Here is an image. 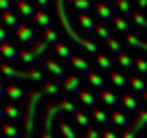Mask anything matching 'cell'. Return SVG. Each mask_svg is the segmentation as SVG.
<instances>
[{"mask_svg":"<svg viewBox=\"0 0 147 138\" xmlns=\"http://www.w3.org/2000/svg\"><path fill=\"white\" fill-rule=\"evenodd\" d=\"M43 97H46L43 88H30V93L26 95V110H24V121H22L24 136H32L37 132V121H39Z\"/></svg>","mask_w":147,"mask_h":138,"instance_id":"obj_1","label":"cell"},{"mask_svg":"<svg viewBox=\"0 0 147 138\" xmlns=\"http://www.w3.org/2000/svg\"><path fill=\"white\" fill-rule=\"evenodd\" d=\"M63 112H69V115H78L76 110V104H71L69 99H63V101H56V104H48L43 108V117H41V125H43V134L41 138H54V125H56V119H59Z\"/></svg>","mask_w":147,"mask_h":138,"instance_id":"obj_2","label":"cell"},{"mask_svg":"<svg viewBox=\"0 0 147 138\" xmlns=\"http://www.w3.org/2000/svg\"><path fill=\"white\" fill-rule=\"evenodd\" d=\"M54 5H56V13H59V19H61V26H63V30L67 32V35H69V37H71L76 43H78L80 48H84V50H87L89 54L100 56V48H97L95 43H93V41H89V39H82V37L78 35V32L74 30L71 19H69V15H67V0H54Z\"/></svg>","mask_w":147,"mask_h":138,"instance_id":"obj_3","label":"cell"},{"mask_svg":"<svg viewBox=\"0 0 147 138\" xmlns=\"http://www.w3.org/2000/svg\"><path fill=\"white\" fill-rule=\"evenodd\" d=\"M0 71L11 80H28V82H37V84H43V71L41 69H18V67H11L9 63H2L0 65Z\"/></svg>","mask_w":147,"mask_h":138,"instance_id":"obj_4","label":"cell"},{"mask_svg":"<svg viewBox=\"0 0 147 138\" xmlns=\"http://www.w3.org/2000/svg\"><path fill=\"white\" fill-rule=\"evenodd\" d=\"M48 52H50V43H48L46 39H39L37 43H32L30 50L20 52V58H22L26 65H32V67H35V63L39 58H43V56H48Z\"/></svg>","mask_w":147,"mask_h":138,"instance_id":"obj_5","label":"cell"},{"mask_svg":"<svg viewBox=\"0 0 147 138\" xmlns=\"http://www.w3.org/2000/svg\"><path fill=\"white\" fill-rule=\"evenodd\" d=\"M145 127H147V110H141L136 115V119H134V123L123 132L121 138H136V134H141Z\"/></svg>","mask_w":147,"mask_h":138,"instance_id":"obj_6","label":"cell"},{"mask_svg":"<svg viewBox=\"0 0 147 138\" xmlns=\"http://www.w3.org/2000/svg\"><path fill=\"white\" fill-rule=\"evenodd\" d=\"M15 37H18V41H20V43H24V46L37 43V39H35V30H32L30 26H20L18 30H15Z\"/></svg>","mask_w":147,"mask_h":138,"instance_id":"obj_7","label":"cell"},{"mask_svg":"<svg viewBox=\"0 0 147 138\" xmlns=\"http://www.w3.org/2000/svg\"><path fill=\"white\" fill-rule=\"evenodd\" d=\"M63 88H65L67 93H80V91H82V82H80L76 76L69 74L67 78L63 80Z\"/></svg>","mask_w":147,"mask_h":138,"instance_id":"obj_8","label":"cell"},{"mask_svg":"<svg viewBox=\"0 0 147 138\" xmlns=\"http://www.w3.org/2000/svg\"><path fill=\"white\" fill-rule=\"evenodd\" d=\"M7 88V97H9L11 101H22V99H26V95H24V91L20 86H15V84H9V86H5Z\"/></svg>","mask_w":147,"mask_h":138,"instance_id":"obj_9","label":"cell"},{"mask_svg":"<svg viewBox=\"0 0 147 138\" xmlns=\"http://www.w3.org/2000/svg\"><path fill=\"white\" fill-rule=\"evenodd\" d=\"M46 69H50V74H52V76H56V78H63V80L67 78V74H65V69L61 67L59 63H54L52 58H48V60H46Z\"/></svg>","mask_w":147,"mask_h":138,"instance_id":"obj_10","label":"cell"},{"mask_svg":"<svg viewBox=\"0 0 147 138\" xmlns=\"http://www.w3.org/2000/svg\"><path fill=\"white\" fill-rule=\"evenodd\" d=\"M0 54L5 56L7 60H15V58L20 56V52L15 50V48L11 46V43H2V46H0Z\"/></svg>","mask_w":147,"mask_h":138,"instance_id":"obj_11","label":"cell"},{"mask_svg":"<svg viewBox=\"0 0 147 138\" xmlns=\"http://www.w3.org/2000/svg\"><path fill=\"white\" fill-rule=\"evenodd\" d=\"M78 24L84 28V30H89V32H95V28H97L95 22H93V19L89 17L87 13H80V15H78Z\"/></svg>","mask_w":147,"mask_h":138,"instance_id":"obj_12","label":"cell"},{"mask_svg":"<svg viewBox=\"0 0 147 138\" xmlns=\"http://www.w3.org/2000/svg\"><path fill=\"white\" fill-rule=\"evenodd\" d=\"M5 117H9L11 121H24V115L13 106V104H7L5 106Z\"/></svg>","mask_w":147,"mask_h":138,"instance_id":"obj_13","label":"cell"},{"mask_svg":"<svg viewBox=\"0 0 147 138\" xmlns=\"http://www.w3.org/2000/svg\"><path fill=\"white\" fill-rule=\"evenodd\" d=\"M95 11H97V15H100L102 19H106V22H110V19H115V15H113L110 7H108V5H104V2H100V5L95 7Z\"/></svg>","mask_w":147,"mask_h":138,"instance_id":"obj_14","label":"cell"},{"mask_svg":"<svg viewBox=\"0 0 147 138\" xmlns=\"http://www.w3.org/2000/svg\"><path fill=\"white\" fill-rule=\"evenodd\" d=\"M89 82H91V86L93 88H100V91H106V82H104V78H102L100 74H95V71H91L89 74Z\"/></svg>","mask_w":147,"mask_h":138,"instance_id":"obj_15","label":"cell"},{"mask_svg":"<svg viewBox=\"0 0 147 138\" xmlns=\"http://www.w3.org/2000/svg\"><path fill=\"white\" fill-rule=\"evenodd\" d=\"M0 17H2V24H5L7 28H13V30L20 28V22H18V17H15L13 13H2Z\"/></svg>","mask_w":147,"mask_h":138,"instance_id":"obj_16","label":"cell"},{"mask_svg":"<svg viewBox=\"0 0 147 138\" xmlns=\"http://www.w3.org/2000/svg\"><path fill=\"white\" fill-rule=\"evenodd\" d=\"M71 65H74V69H78V71H87V74H91V65H89L84 58H80V56H74Z\"/></svg>","mask_w":147,"mask_h":138,"instance_id":"obj_17","label":"cell"},{"mask_svg":"<svg viewBox=\"0 0 147 138\" xmlns=\"http://www.w3.org/2000/svg\"><path fill=\"white\" fill-rule=\"evenodd\" d=\"M18 11H20V13H22L24 15V17H35V15H37V11H32V7L30 5H28V2H26V0H22V2H18Z\"/></svg>","mask_w":147,"mask_h":138,"instance_id":"obj_18","label":"cell"},{"mask_svg":"<svg viewBox=\"0 0 147 138\" xmlns=\"http://www.w3.org/2000/svg\"><path fill=\"white\" fill-rule=\"evenodd\" d=\"M110 82L115 84L117 88H125V86H128V84H130V80H125V78H123V76H121V74H117V71H113V74H110Z\"/></svg>","mask_w":147,"mask_h":138,"instance_id":"obj_19","label":"cell"},{"mask_svg":"<svg viewBox=\"0 0 147 138\" xmlns=\"http://www.w3.org/2000/svg\"><path fill=\"white\" fill-rule=\"evenodd\" d=\"M125 41H128L132 48H136V50H145V52H147V41H141V39H136L132 32H130L128 37H125Z\"/></svg>","mask_w":147,"mask_h":138,"instance_id":"obj_20","label":"cell"},{"mask_svg":"<svg viewBox=\"0 0 147 138\" xmlns=\"http://www.w3.org/2000/svg\"><path fill=\"white\" fill-rule=\"evenodd\" d=\"M54 52H56V54H59L61 56V58H65V60H71L74 58V54H71V50H69V48L67 46H65V43H59V46H54Z\"/></svg>","mask_w":147,"mask_h":138,"instance_id":"obj_21","label":"cell"},{"mask_svg":"<svg viewBox=\"0 0 147 138\" xmlns=\"http://www.w3.org/2000/svg\"><path fill=\"white\" fill-rule=\"evenodd\" d=\"M113 22H115V28L121 32V35H125V37L130 35V26H128V22H125V17H115Z\"/></svg>","mask_w":147,"mask_h":138,"instance_id":"obj_22","label":"cell"},{"mask_svg":"<svg viewBox=\"0 0 147 138\" xmlns=\"http://www.w3.org/2000/svg\"><path fill=\"white\" fill-rule=\"evenodd\" d=\"M2 134H7L9 138H22L20 129L15 127V125H11V123H2Z\"/></svg>","mask_w":147,"mask_h":138,"instance_id":"obj_23","label":"cell"},{"mask_svg":"<svg viewBox=\"0 0 147 138\" xmlns=\"http://www.w3.org/2000/svg\"><path fill=\"white\" fill-rule=\"evenodd\" d=\"M35 19H37V22H39V24H41V26L43 28H46V30H48V28H50L52 26V19L50 17H48V13H46V11H37V15H35Z\"/></svg>","mask_w":147,"mask_h":138,"instance_id":"obj_24","label":"cell"},{"mask_svg":"<svg viewBox=\"0 0 147 138\" xmlns=\"http://www.w3.org/2000/svg\"><path fill=\"white\" fill-rule=\"evenodd\" d=\"M59 132L63 134L65 138H78V134H76V129H74L71 125H67V123H59Z\"/></svg>","mask_w":147,"mask_h":138,"instance_id":"obj_25","label":"cell"},{"mask_svg":"<svg viewBox=\"0 0 147 138\" xmlns=\"http://www.w3.org/2000/svg\"><path fill=\"white\" fill-rule=\"evenodd\" d=\"M102 101H104L106 106H110V108H115L117 104H119V99H117L110 91H102Z\"/></svg>","mask_w":147,"mask_h":138,"instance_id":"obj_26","label":"cell"},{"mask_svg":"<svg viewBox=\"0 0 147 138\" xmlns=\"http://www.w3.org/2000/svg\"><path fill=\"white\" fill-rule=\"evenodd\" d=\"M43 93L50 95V97H59L61 95V86H56L54 82H46L43 84Z\"/></svg>","mask_w":147,"mask_h":138,"instance_id":"obj_27","label":"cell"},{"mask_svg":"<svg viewBox=\"0 0 147 138\" xmlns=\"http://www.w3.org/2000/svg\"><path fill=\"white\" fill-rule=\"evenodd\" d=\"M78 97H80V101H82L84 106H91V108H95V97H93L89 91H80V93H78Z\"/></svg>","mask_w":147,"mask_h":138,"instance_id":"obj_28","label":"cell"},{"mask_svg":"<svg viewBox=\"0 0 147 138\" xmlns=\"http://www.w3.org/2000/svg\"><path fill=\"white\" fill-rule=\"evenodd\" d=\"M121 104H123V106L128 108L130 112H136V110H138L136 99H134V97H130V95H123V97H121Z\"/></svg>","mask_w":147,"mask_h":138,"instance_id":"obj_29","label":"cell"},{"mask_svg":"<svg viewBox=\"0 0 147 138\" xmlns=\"http://www.w3.org/2000/svg\"><path fill=\"white\" fill-rule=\"evenodd\" d=\"M95 60H97V65H100L104 71H110L113 74V63H110V58L108 56H104V54H100V56H95Z\"/></svg>","mask_w":147,"mask_h":138,"instance_id":"obj_30","label":"cell"},{"mask_svg":"<svg viewBox=\"0 0 147 138\" xmlns=\"http://www.w3.org/2000/svg\"><path fill=\"white\" fill-rule=\"evenodd\" d=\"M71 5L76 7L80 13H87L89 15V11H91V2H89V0H71Z\"/></svg>","mask_w":147,"mask_h":138,"instance_id":"obj_31","label":"cell"},{"mask_svg":"<svg viewBox=\"0 0 147 138\" xmlns=\"http://www.w3.org/2000/svg\"><path fill=\"white\" fill-rule=\"evenodd\" d=\"M117 63H119V65H121L123 69H132V67H134V60L130 58V56L125 54V52H121V54L117 56Z\"/></svg>","mask_w":147,"mask_h":138,"instance_id":"obj_32","label":"cell"},{"mask_svg":"<svg viewBox=\"0 0 147 138\" xmlns=\"http://www.w3.org/2000/svg\"><path fill=\"white\" fill-rule=\"evenodd\" d=\"M43 39H46L48 43H50V46H59V35H56L54 30H52V28H48V30H43Z\"/></svg>","mask_w":147,"mask_h":138,"instance_id":"obj_33","label":"cell"},{"mask_svg":"<svg viewBox=\"0 0 147 138\" xmlns=\"http://www.w3.org/2000/svg\"><path fill=\"white\" fill-rule=\"evenodd\" d=\"M110 121L117 123L119 127H125V125H128V117H125L123 112H113V115H110Z\"/></svg>","mask_w":147,"mask_h":138,"instance_id":"obj_34","label":"cell"},{"mask_svg":"<svg viewBox=\"0 0 147 138\" xmlns=\"http://www.w3.org/2000/svg\"><path fill=\"white\" fill-rule=\"evenodd\" d=\"M117 2V7H119V11L123 15H134L132 13V5H130V0H115Z\"/></svg>","mask_w":147,"mask_h":138,"instance_id":"obj_35","label":"cell"},{"mask_svg":"<svg viewBox=\"0 0 147 138\" xmlns=\"http://www.w3.org/2000/svg\"><path fill=\"white\" fill-rule=\"evenodd\" d=\"M93 119H95V121H97V123H102V125H106V123H108V121H110V117H108V115H106V112H104V110H100V108H95V110H93Z\"/></svg>","mask_w":147,"mask_h":138,"instance_id":"obj_36","label":"cell"},{"mask_svg":"<svg viewBox=\"0 0 147 138\" xmlns=\"http://www.w3.org/2000/svg\"><path fill=\"white\" fill-rule=\"evenodd\" d=\"M130 86H132V88H136V91L138 93H143V95H145V82H143V80L141 78H130Z\"/></svg>","mask_w":147,"mask_h":138,"instance_id":"obj_37","label":"cell"},{"mask_svg":"<svg viewBox=\"0 0 147 138\" xmlns=\"http://www.w3.org/2000/svg\"><path fill=\"white\" fill-rule=\"evenodd\" d=\"M95 35H97V37H102L104 41H108V39H110V32H108V28H106V26H97L95 28Z\"/></svg>","mask_w":147,"mask_h":138,"instance_id":"obj_38","label":"cell"},{"mask_svg":"<svg viewBox=\"0 0 147 138\" xmlns=\"http://www.w3.org/2000/svg\"><path fill=\"white\" fill-rule=\"evenodd\" d=\"M106 43H108V48H110V50H113V52H115L117 56H119L121 52H123V50H121V43H119V41H115V39H108V41H106Z\"/></svg>","mask_w":147,"mask_h":138,"instance_id":"obj_39","label":"cell"},{"mask_svg":"<svg viewBox=\"0 0 147 138\" xmlns=\"http://www.w3.org/2000/svg\"><path fill=\"white\" fill-rule=\"evenodd\" d=\"M74 119H76V123H78V125H82V127H89V117L84 115V112H78Z\"/></svg>","mask_w":147,"mask_h":138,"instance_id":"obj_40","label":"cell"},{"mask_svg":"<svg viewBox=\"0 0 147 138\" xmlns=\"http://www.w3.org/2000/svg\"><path fill=\"white\" fill-rule=\"evenodd\" d=\"M134 67H136L138 71L143 74V76H147V60H143V58H136V60H134Z\"/></svg>","mask_w":147,"mask_h":138,"instance_id":"obj_41","label":"cell"},{"mask_svg":"<svg viewBox=\"0 0 147 138\" xmlns=\"http://www.w3.org/2000/svg\"><path fill=\"white\" fill-rule=\"evenodd\" d=\"M132 19H134V24H136V26L147 28V19L143 17V13H134V15H132Z\"/></svg>","mask_w":147,"mask_h":138,"instance_id":"obj_42","label":"cell"},{"mask_svg":"<svg viewBox=\"0 0 147 138\" xmlns=\"http://www.w3.org/2000/svg\"><path fill=\"white\" fill-rule=\"evenodd\" d=\"M0 11H2V13H11V2L9 0H0Z\"/></svg>","mask_w":147,"mask_h":138,"instance_id":"obj_43","label":"cell"},{"mask_svg":"<svg viewBox=\"0 0 147 138\" xmlns=\"http://www.w3.org/2000/svg\"><path fill=\"white\" fill-rule=\"evenodd\" d=\"M7 39H9V35H7L5 26H0V46H2V43H9V41H7Z\"/></svg>","mask_w":147,"mask_h":138,"instance_id":"obj_44","label":"cell"},{"mask_svg":"<svg viewBox=\"0 0 147 138\" xmlns=\"http://www.w3.org/2000/svg\"><path fill=\"white\" fill-rule=\"evenodd\" d=\"M84 138H102V136H100L97 129H87V136H84Z\"/></svg>","mask_w":147,"mask_h":138,"instance_id":"obj_45","label":"cell"},{"mask_svg":"<svg viewBox=\"0 0 147 138\" xmlns=\"http://www.w3.org/2000/svg\"><path fill=\"white\" fill-rule=\"evenodd\" d=\"M37 2H39V7H41L43 11H46L48 7H50V0H37Z\"/></svg>","mask_w":147,"mask_h":138,"instance_id":"obj_46","label":"cell"},{"mask_svg":"<svg viewBox=\"0 0 147 138\" xmlns=\"http://www.w3.org/2000/svg\"><path fill=\"white\" fill-rule=\"evenodd\" d=\"M136 2H138V7H141L143 11H147V0H136Z\"/></svg>","mask_w":147,"mask_h":138,"instance_id":"obj_47","label":"cell"},{"mask_svg":"<svg viewBox=\"0 0 147 138\" xmlns=\"http://www.w3.org/2000/svg\"><path fill=\"white\" fill-rule=\"evenodd\" d=\"M102 138H117V134L115 132H104V136Z\"/></svg>","mask_w":147,"mask_h":138,"instance_id":"obj_48","label":"cell"},{"mask_svg":"<svg viewBox=\"0 0 147 138\" xmlns=\"http://www.w3.org/2000/svg\"><path fill=\"white\" fill-rule=\"evenodd\" d=\"M0 95H7V88L2 86V84H0Z\"/></svg>","mask_w":147,"mask_h":138,"instance_id":"obj_49","label":"cell"},{"mask_svg":"<svg viewBox=\"0 0 147 138\" xmlns=\"http://www.w3.org/2000/svg\"><path fill=\"white\" fill-rule=\"evenodd\" d=\"M5 119V108H0V121Z\"/></svg>","mask_w":147,"mask_h":138,"instance_id":"obj_50","label":"cell"},{"mask_svg":"<svg viewBox=\"0 0 147 138\" xmlns=\"http://www.w3.org/2000/svg\"><path fill=\"white\" fill-rule=\"evenodd\" d=\"M102 2H104V5H106V2H110V0H102Z\"/></svg>","mask_w":147,"mask_h":138,"instance_id":"obj_51","label":"cell"},{"mask_svg":"<svg viewBox=\"0 0 147 138\" xmlns=\"http://www.w3.org/2000/svg\"><path fill=\"white\" fill-rule=\"evenodd\" d=\"M143 97H145V101H147V93H145V95H143Z\"/></svg>","mask_w":147,"mask_h":138,"instance_id":"obj_52","label":"cell"},{"mask_svg":"<svg viewBox=\"0 0 147 138\" xmlns=\"http://www.w3.org/2000/svg\"><path fill=\"white\" fill-rule=\"evenodd\" d=\"M22 138H32V136H22Z\"/></svg>","mask_w":147,"mask_h":138,"instance_id":"obj_53","label":"cell"},{"mask_svg":"<svg viewBox=\"0 0 147 138\" xmlns=\"http://www.w3.org/2000/svg\"><path fill=\"white\" fill-rule=\"evenodd\" d=\"M0 138H2V134H0Z\"/></svg>","mask_w":147,"mask_h":138,"instance_id":"obj_54","label":"cell"},{"mask_svg":"<svg viewBox=\"0 0 147 138\" xmlns=\"http://www.w3.org/2000/svg\"><path fill=\"white\" fill-rule=\"evenodd\" d=\"M20 2H22V0H20Z\"/></svg>","mask_w":147,"mask_h":138,"instance_id":"obj_55","label":"cell"},{"mask_svg":"<svg viewBox=\"0 0 147 138\" xmlns=\"http://www.w3.org/2000/svg\"><path fill=\"white\" fill-rule=\"evenodd\" d=\"M145 30H147V28H145Z\"/></svg>","mask_w":147,"mask_h":138,"instance_id":"obj_56","label":"cell"},{"mask_svg":"<svg viewBox=\"0 0 147 138\" xmlns=\"http://www.w3.org/2000/svg\"><path fill=\"white\" fill-rule=\"evenodd\" d=\"M145 138H147V136H145Z\"/></svg>","mask_w":147,"mask_h":138,"instance_id":"obj_57","label":"cell"}]
</instances>
